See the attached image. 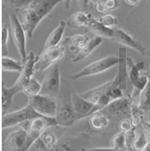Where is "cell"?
Segmentation results:
<instances>
[{"mask_svg": "<svg viewBox=\"0 0 150 151\" xmlns=\"http://www.w3.org/2000/svg\"><path fill=\"white\" fill-rule=\"evenodd\" d=\"M63 0H32L22 8L18 17L28 38H32L37 26Z\"/></svg>", "mask_w": 150, "mask_h": 151, "instance_id": "cell-1", "label": "cell"}, {"mask_svg": "<svg viewBox=\"0 0 150 151\" xmlns=\"http://www.w3.org/2000/svg\"><path fill=\"white\" fill-rule=\"evenodd\" d=\"M117 65H118V56L108 55L99 60H97V61L91 64H89L88 65L81 69L80 72L71 75V79L78 80L83 77L95 76V75H98V74H100L102 73L108 71L110 68Z\"/></svg>", "mask_w": 150, "mask_h": 151, "instance_id": "cell-2", "label": "cell"}, {"mask_svg": "<svg viewBox=\"0 0 150 151\" xmlns=\"http://www.w3.org/2000/svg\"><path fill=\"white\" fill-rule=\"evenodd\" d=\"M41 116L29 104L24 107L7 113L2 116V128H11L22 124L25 122H31L32 120Z\"/></svg>", "mask_w": 150, "mask_h": 151, "instance_id": "cell-3", "label": "cell"}, {"mask_svg": "<svg viewBox=\"0 0 150 151\" xmlns=\"http://www.w3.org/2000/svg\"><path fill=\"white\" fill-rule=\"evenodd\" d=\"M55 118H48L44 116L37 117L32 120L29 124L28 127V135H27V151L31 148V147L39 140L41 135L45 131L50 127L56 126Z\"/></svg>", "mask_w": 150, "mask_h": 151, "instance_id": "cell-4", "label": "cell"}, {"mask_svg": "<svg viewBox=\"0 0 150 151\" xmlns=\"http://www.w3.org/2000/svg\"><path fill=\"white\" fill-rule=\"evenodd\" d=\"M28 104L41 116L48 118H55L56 116L58 103L55 99L43 94H38L29 97Z\"/></svg>", "mask_w": 150, "mask_h": 151, "instance_id": "cell-5", "label": "cell"}, {"mask_svg": "<svg viewBox=\"0 0 150 151\" xmlns=\"http://www.w3.org/2000/svg\"><path fill=\"white\" fill-rule=\"evenodd\" d=\"M131 100L129 98H122L112 101L105 108L100 110L105 114L109 120L121 121L125 118H130Z\"/></svg>", "mask_w": 150, "mask_h": 151, "instance_id": "cell-6", "label": "cell"}, {"mask_svg": "<svg viewBox=\"0 0 150 151\" xmlns=\"http://www.w3.org/2000/svg\"><path fill=\"white\" fill-rule=\"evenodd\" d=\"M65 48L64 45H58L47 49H43L36 64V72L42 73L47 68L58 64L64 58Z\"/></svg>", "mask_w": 150, "mask_h": 151, "instance_id": "cell-7", "label": "cell"}, {"mask_svg": "<svg viewBox=\"0 0 150 151\" xmlns=\"http://www.w3.org/2000/svg\"><path fill=\"white\" fill-rule=\"evenodd\" d=\"M10 23L13 42L18 50L21 62L24 63L28 56L26 50V32L16 14H10Z\"/></svg>", "mask_w": 150, "mask_h": 151, "instance_id": "cell-8", "label": "cell"}, {"mask_svg": "<svg viewBox=\"0 0 150 151\" xmlns=\"http://www.w3.org/2000/svg\"><path fill=\"white\" fill-rule=\"evenodd\" d=\"M61 89V73L58 64L51 66V69L42 81L40 94L57 99Z\"/></svg>", "mask_w": 150, "mask_h": 151, "instance_id": "cell-9", "label": "cell"}, {"mask_svg": "<svg viewBox=\"0 0 150 151\" xmlns=\"http://www.w3.org/2000/svg\"><path fill=\"white\" fill-rule=\"evenodd\" d=\"M127 64H128V77L130 79L131 83L133 86V88L139 92H142L149 82L148 76L142 73V71L144 69V63L138 62L135 64L132 58L128 57Z\"/></svg>", "mask_w": 150, "mask_h": 151, "instance_id": "cell-10", "label": "cell"}, {"mask_svg": "<svg viewBox=\"0 0 150 151\" xmlns=\"http://www.w3.org/2000/svg\"><path fill=\"white\" fill-rule=\"evenodd\" d=\"M78 118L73 111L71 99L69 101H62L58 103L55 121L58 126L69 127L73 124Z\"/></svg>", "mask_w": 150, "mask_h": 151, "instance_id": "cell-11", "label": "cell"}, {"mask_svg": "<svg viewBox=\"0 0 150 151\" xmlns=\"http://www.w3.org/2000/svg\"><path fill=\"white\" fill-rule=\"evenodd\" d=\"M28 129L21 127L11 132L6 140V151H27Z\"/></svg>", "mask_w": 150, "mask_h": 151, "instance_id": "cell-12", "label": "cell"}, {"mask_svg": "<svg viewBox=\"0 0 150 151\" xmlns=\"http://www.w3.org/2000/svg\"><path fill=\"white\" fill-rule=\"evenodd\" d=\"M70 99L78 120L91 115L95 107V105L93 103L75 92H72L70 95Z\"/></svg>", "mask_w": 150, "mask_h": 151, "instance_id": "cell-13", "label": "cell"}, {"mask_svg": "<svg viewBox=\"0 0 150 151\" xmlns=\"http://www.w3.org/2000/svg\"><path fill=\"white\" fill-rule=\"evenodd\" d=\"M113 40L115 42L122 45L123 47H131L141 55L146 54V47L139 41H138L135 38H133L130 33H128L123 29L114 28Z\"/></svg>", "mask_w": 150, "mask_h": 151, "instance_id": "cell-14", "label": "cell"}, {"mask_svg": "<svg viewBox=\"0 0 150 151\" xmlns=\"http://www.w3.org/2000/svg\"><path fill=\"white\" fill-rule=\"evenodd\" d=\"M38 59L39 56L33 51H32L28 54L26 61L22 63L23 70L22 71L16 81L22 87V90H23V86L32 78H33V75L36 72V64L38 62Z\"/></svg>", "mask_w": 150, "mask_h": 151, "instance_id": "cell-15", "label": "cell"}, {"mask_svg": "<svg viewBox=\"0 0 150 151\" xmlns=\"http://www.w3.org/2000/svg\"><path fill=\"white\" fill-rule=\"evenodd\" d=\"M118 71L116 77L118 79L119 86L123 90L127 88L128 78V64H127V48L121 47L118 48Z\"/></svg>", "mask_w": 150, "mask_h": 151, "instance_id": "cell-16", "label": "cell"}, {"mask_svg": "<svg viewBox=\"0 0 150 151\" xmlns=\"http://www.w3.org/2000/svg\"><path fill=\"white\" fill-rule=\"evenodd\" d=\"M22 91V87L16 81L14 86L7 88L2 85V112L3 115L7 114L13 106L14 97Z\"/></svg>", "mask_w": 150, "mask_h": 151, "instance_id": "cell-17", "label": "cell"}, {"mask_svg": "<svg viewBox=\"0 0 150 151\" xmlns=\"http://www.w3.org/2000/svg\"><path fill=\"white\" fill-rule=\"evenodd\" d=\"M102 42H103V38L99 36H94L90 39H88V40L84 45V47L78 51V53L73 58H72V61L73 63L80 62L81 60L85 59L90 55L98 46H100Z\"/></svg>", "mask_w": 150, "mask_h": 151, "instance_id": "cell-18", "label": "cell"}, {"mask_svg": "<svg viewBox=\"0 0 150 151\" xmlns=\"http://www.w3.org/2000/svg\"><path fill=\"white\" fill-rule=\"evenodd\" d=\"M113 85V80L108 81V82H106L98 87H96L90 90H88V91L83 93V94H80L84 99H88V101H90L91 103H93L94 105L97 104V102L106 93H108L109 89L111 88Z\"/></svg>", "mask_w": 150, "mask_h": 151, "instance_id": "cell-19", "label": "cell"}, {"mask_svg": "<svg viewBox=\"0 0 150 151\" xmlns=\"http://www.w3.org/2000/svg\"><path fill=\"white\" fill-rule=\"evenodd\" d=\"M67 23L65 21H61L59 22L58 26L54 29V31L49 34V36L47 37L46 43L44 45V49H47L53 47H56L59 45L60 41H61L64 32H65V29L66 27Z\"/></svg>", "mask_w": 150, "mask_h": 151, "instance_id": "cell-20", "label": "cell"}, {"mask_svg": "<svg viewBox=\"0 0 150 151\" xmlns=\"http://www.w3.org/2000/svg\"><path fill=\"white\" fill-rule=\"evenodd\" d=\"M88 29H90L92 32L96 34V36H99L102 38H107V39H113L114 36V29L107 28L104 26L99 21L94 17L91 18L88 25Z\"/></svg>", "mask_w": 150, "mask_h": 151, "instance_id": "cell-21", "label": "cell"}, {"mask_svg": "<svg viewBox=\"0 0 150 151\" xmlns=\"http://www.w3.org/2000/svg\"><path fill=\"white\" fill-rule=\"evenodd\" d=\"M92 16L86 13V12H77L75 14H73L72 16L69 17V19L67 20L66 23L67 26L72 29H76V28H80V27H83V26H87L88 25L89 22H90Z\"/></svg>", "mask_w": 150, "mask_h": 151, "instance_id": "cell-22", "label": "cell"}, {"mask_svg": "<svg viewBox=\"0 0 150 151\" xmlns=\"http://www.w3.org/2000/svg\"><path fill=\"white\" fill-rule=\"evenodd\" d=\"M109 121L110 120L105 114H103L101 111H98L89 115L88 124L93 130L101 131L107 127Z\"/></svg>", "mask_w": 150, "mask_h": 151, "instance_id": "cell-23", "label": "cell"}, {"mask_svg": "<svg viewBox=\"0 0 150 151\" xmlns=\"http://www.w3.org/2000/svg\"><path fill=\"white\" fill-rule=\"evenodd\" d=\"M57 141H58V139H57L56 136L49 129L45 131L44 133L41 135V137L38 140L39 147L43 151H49L57 143Z\"/></svg>", "mask_w": 150, "mask_h": 151, "instance_id": "cell-24", "label": "cell"}, {"mask_svg": "<svg viewBox=\"0 0 150 151\" xmlns=\"http://www.w3.org/2000/svg\"><path fill=\"white\" fill-rule=\"evenodd\" d=\"M88 40V38L86 35L77 34L72 37L66 38L65 40V45L68 46V47L72 51H75V50L79 51L84 47V45L87 43Z\"/></svg>", "mask_w": 150, "mask_h": 151, "instance_id": "cell-25", "label": "cell"}, {"mask_svg": "<svg viewBox=\"0 0 150 151\" xmlns=\"http://www.w3.org/2000/svg\"><path fill=\"white\" fill-rule=\"evenodd\" d=\"M1 67L5 72H15L21 73L23 70V64L15 61L13 58L2 55L1 58Z\"/></svg>", "mask_w": 150, "mask_h": 151, "instance_id": "cell-26", "label": "cell"}, {"mask_svg": "<svg viewBox=\"0 0 150 151\" xmlns=\"http://www.w3.org/2000/svg\"><path fill=\"white\" fill-rule=\"evenodd\" d=\"M42 88V83H40L37 79L32 78L24 86L22 92L28 97H33L35 95L40 94Z\"/></svg>", "mask_w": 150, "mask_h": 151, "instance_id": "cell-27", "label": "cell"}, {"mask_svg": "<svg viewBox=\"0 0 150 151\" xmlns=\"http://www.w3.org/2000/svg\"><path fill=\"white\" fill-rule=\"evenodd\" d=\"M91 2L99 13L113 11L119 6L118 0H91Z\"/></svg>", "mask_w": 150, "mask_h": 151, "instance_id": "cell-28", "label": "cell"}, {"mask_svg": "<svg viewBox=\"0 0 150 151\" xmlns=\"http://www.w3.org/2000/svg\"><path fill=\"white\" fill-rule=\"evenodd\" d=\"M146 134L147 133L144 128L137 131L136 138H135V140L132 145V148L135 151H141L147 145V143L149 141H148V138H147Z\"/></svg>", "mask_w": 150, "mask_h": 151, "instance_id": "cell-29", "label": "cell"}, {"mask_svg": "<svg viewBox=\"0 0 150 151\" xmlns=\"http://www.w3.org/2000/svg\"><path fill=\"white\" fill-rule=\"evenodd\" d=\"M139 105L145 114L150 113V82L140 93Z\"/></svg>", "mask_w": 150, "mask_h": 151, "instance_id": "cell-30", "label": "cell"}, {"mask_svg": "<svg viewBox=\"0 0 150 151\" xmlns=\"http://www.w3.org/2000/svg\"><path fill=\"white\" fill-rule=\"evenodd\" d=\"M110 147L118 150H125L126 147V140H125V132H119L116 133L111 139Z\"/></svg>", "mask_w": 150, "mask_h": 151, "instance_id": "cell-31", "label": "cell"}, {"mask_svg": "<svg viewBox=\"0 0 150 151\" xmlns=\"http://www.w3.org/2000/svg\"><path fill=\"white\" fill-rule=\"evenodd\" d=\"M49 151H75L71 140L67 137L59 139L57 143Z\"/></svg>", "mask_w": 150, "mask_h": 151, "instance_id": "cell-32", "label": "cell"}, {"mask_svg": "<svg viewBox=\"0 0 150 151\" xmlns=\"http://www.w3.org/2000/svg\"><path fill=\"white\" fill-rule=\"evenodd\" d=\"M99 22H101L104 26L107 28L114 29V27L118 24V19L113 14H106L98 19Z\"/></svg>", "mask_w": 150, "mask_h": 151, "instance_id": "cell-33", "label": "cell"}, {"mask_svg": "<svg viewBox=\"0 0 150 151\" xmlns=\"http://www.w3.org/2000/svg\"><path fill=\"white\" fill-rule=\"evenodd\" d=\"M137 134L136 127H132L130 131L125 132V140H126V147H132L133 142L135 140Z\"/></svg>", "mask_w": 150, "mask_h": 151, "instance_id": "cell-34", "label": "cell"}, {"mask_svg": "<svg viewBox=\"0 0 150 151\" xmlns=\"http://www.w3.org/2000/svg\"><path fill=\"white\" fill-rule=\"evenodd\" d=\"M132 127H135L132 125V123L130 118H125L120 121L119 123V130L120 132H127L128 131H130Z\"/></svg>", "mask_w": 150, "mask_h": 151, "instance_id": "cell-35", "label": "cell"}, {"mask_svg": "<svg viewBox=\"0 0 150 151\" xmlns=\"http://www.w3.org/2000/svg\"><path fill=\"white\" fill-rule=\"evenodd\" d=\"M7 40H8V29L6 26L2 27V53L3 55L7 53Z\"/></svg>", "mask_w": 150, "mask_h": 151, "instance_id": "cell-36", "label": "cell"}, {"mask_svg": "<svg viewBox=\"0 0 150 151\" xmlns=\"http://www.w3.org/2000/svg\"><path fill=\"white\" fill-rule=\"evenodd\" d=\"M7 1L14 6H16L18 8H24L27 6L32 0H7Z\"/></svg>", "mask_w": 150, "mask_h": 151, "instance_id": "cell-37", "label": "cell"}, {"mask_svg": "<svg viewBox=\"0 0 150 151\" xmlns=\"http://www.w3.org/2000/svg\"><path fill=\"white\" fill-rule=\"evenodd\" d=\"M126 150V149H125ZM125 150H118L113 147H93V148H81L80 151H125Z\"/></svg>", "mask_w": 150, "mask_h": 151, "instance_id": "cell-38", "label": "cell"}, {"mask_svg": "<svg viewBox=\"0 0 150 151\" xmlns=\"http://www.w3.org/2000/svg\"><path fill=\"white\" fill-rule=\"evenodd\" d=\"M76 1H77V3H78V5H79L80 8H81V9H86V8L88 7V3L90 2L91 0H76Z\"/></svg>", "mask_w": 150, "mask_h": 151, "instance_id": "cell-39", "label": "cell"}, {"mask_svg": "<svg viewBox=\"0 0 150 151\" xmlns=\"http://www.w3.org/2000/svg\"><path fill=\"white\" fill-rule=\"evenodd\" d=\"M141 124H142V127L146 132V133H147V135L149 137V139H150V124H148L146 122H144V121H142Z\"/></svg>", "mask_w": 150, "mask_h": 151, "instance_id": "cell-40", "label": "cell"}, {"mask_svg": "<svg viewBox=\"0 0 150 151\" xmlns=\"http://www.w3.org/2000/svg\"><path fill=\"white\" fill-rule=\"evenodd\" d=\"M123 1L127 4V5H130V6H136L138 5L139 2H140V0H123Z\"/></svg>", "mask_w": 150, "mask_h": 151, "instance_id": "cell-41", "label": "cell"}, {"mask_svg": "<svg viewBox=\"0 0 150 151\" xmlns=\"http://www.w3.org/2000/svg\"><path fill=\"white\" fill-rule=\"evenodd\" d=\"M141 151H150V141L147 143V145H146Z\"/></svg>", "mask_w": 150, "mask_h": 151, "instance_id": "cell-42", "label": "cell"}, {"mask_svg": "<svg viewBox=\"0 0 150 151\" xmlns=\"http://www.w3.org/2000/svg\"><path fill=\"white\" fill-rule=\"evenodd\" d=\"M63 1L65 2V7L68 8V7H69V5H70V1H71V0H63Z\"/></svg>", "mask_w": 150, "mask_h": 151, "instance_id": "cell-43", "label": "cell"}, {"mask_svg": "<svg viewBox=\"0 0 150 151\" xmlns=\"http://www.w3.org/2000/svg\"><path fill=\"white\" fill-rule=\"evenodd\" d=\"M125 151H135V150H134V149H133L132 147H127Z\"/></svg>", "mask_w": 150, "mask_h": 151, "instance_id": "cell-44", "label": "cell"}, {"mask_svg": "<svg viewBox=\"0 0 150 151\" xmlns=\"http://www.w3.org/2000/svg\"><path fill=\"white\" fill-rule=\"evenodd\" d=\"M147 76H148V80H149V82H150V68H149V71H148V74H147Z\"/></svg>", "mask_w": 150, "mask_h": 151, "instance_id": "cell-45", "label": "cell"}]
</instances>
